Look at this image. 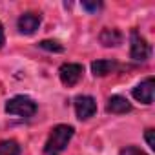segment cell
<instances>
[{"instance_id":"1","label":"cell","mask_w":155,"mask_h":155,"mask_svg":"<svg viewBox=\"0 0 155 155\" xmlns=\"http://www.w3.org/2000/svg\"><path fill=\"white\" fill-rule=\"evenodd\" d=\"M73 137V128L68 124H58L51 130L48 142L44 146L46 155H58L60 151H64V148L68 146L69 139Z\"/></svg>"},{"instance_id":"2","label":"cell","mask_w":155,"mask_h":155,"mask_svg":"<svg viewBox=\"0 0 155 155\" xmlns=\"http://www.w3.org/2000/svg\"><path fill=\"white\" fill-rule=\"evenodd\" d=\"M6 113L22 117V119H29L37 113V104L33 99H29L26 95H17L6 102Z\"/></svg>"},{"instance_id":"3","label":"cell","mask_w":155,"mask_h":155,"mask_svg":"<svg viewBox=\"0 0 155 155\" xmlns=\"http://www.w3.org/2000/svg\"><path fill=\"white\" fill-rule=\"evenodd\" d=\"M150 53H151V49H150V44L146 42V38L140 37L139 31L133 29L131 31V51H130L131 58L139 60V62H144V60H148Z\"/></svg>"},{"instance_id":"4","label":"cell","mask_w":155,"mask_h":155,"mask_svg":"<svg viewBox=\"0 0 155 155\" xmlns=\"http://www.w3.org/2000/svg\"><path fill=\"white\" fill-rule=\"evenodd\" d=\"M75 111H77V117L81 120H86V119L93 117L95 111H97L95 99L90 97V95H79L75 99Z\"/></svg>"},{"instance_id":"5","label":"cell","mask_w":155,"mask_h":155,"mask_svg":"<svg viewBox=\"0 0 155 155\" xmlns=\"http://www.w3.org/2000/svg\"><path fill=\"white\" fill-rule=\"evenodd\" d=\"M82 73H84V68H82L81 64H73V62L64 64V66L60 68V71H58L60 81H62V84H66V86H75L77 82L82 79Z\"/></svg>"},{"instance_id":"6","label":"cell","mask_w":155,"mask_h":155,"mask_svg":"<svg viewBox=\"0 0 155 155\" xmlns=\"http://www.w3.org/2000/svg\"><path fill=\"white\" fill-rule=\"evenodd\" d=\"M133 97L140 101L142 104H151L153 102V77H148L146 81L137 84L133 88Z\"/></svg>"},{"instance_id":"7","label":"cell","mask_w":155,"mask_h":155,"mask_svg":"<svg viewBox=\"0 0 155 155\" xmlns=\"http://www.w3.org/2000/svg\"><path fill=\"white\" fill-rule=\"evenodd\" d=\"M40 26V15L37 13H24L18 18V29L24 35H33Z\"/></svg>"},{"instance_id":"8","label":"cell","mask_w":155,"mask_h":155,"mask_svg":"<svg viewBox=\"0 0 155 155\" xmlns=\"http://www.w3.org/2000/svg\"><path fill=\"white\" fill-rule=\"evenodd\" d=\"M106 110L110 113H128L131 111V104L126 97H120V95H113L108 99V104H106Z\"/></svg>"},{"instance_id":"9","label":"cell","mask_w":155,"mask_h":155,"mask_svg":"<svg viewBox=\"0 0 155 155\" xmlns=\"http://www.w3.org/2000/svg\"><path fill=\"white\" fill-rule=\"evenodd\" d=\"M101 44L106 46V48H111V46H120L122 44V33L119 29H111V28H106L102 29L101 33Z\"/></svg>"},{"instance_id":"10","label":"cell","mask_w":155,"mask_h":155,"mask_svg":"<svg viewBox=\"0 0 155 155\" xmlns=\"http://www.w3.org/2000/svg\"><path fill=\"white\" fill-rule=\"evenodd\" d=\"M117 68V62L115 60H95L91 64V71L95 77H106L110 73H113Z\"/></svg>"},{"instance_id":"11","label":"cell","mask_w":155,"mask_h":155,"mask_svg":"<svg viewBox=\"0 0 155 155\" xmlns=\"http://www.w3.org/2000/svg\"><path fill=\"white\" fill-rule=\"evenodd\" d=\"M0 155H20V146L17 140H2L0 142Z\"/></svg>"},{"instance_id":"12","label":"cell","mask_w":155,"mask_h":155,"mask_svg":"<svg viewBox=\"0 0 155 155\" xmlns=\"http://www.w3.org/2000/svg\"><path fill=\"white\" fill-rule=\"evenodd\" d=\"M42 49H49V51H57V53H60L64 48L58 44V42H55V40H42L40 44H38Z\"/></svg>"},{"instance_id":"13","label":"cell","mask_w":155,"mask_h":155,"mask_svg":"<svg viewBox=\"0 0 155 155\" xmlns=\"http://www.w3.org/2000/svg\"><path fill=\"white\" fill-rule=\"evenodd\" d=\"M101 8H102V2H88V0H84V2H82V9H86L90 13H95Z\"/></svg>"},{"instance_id":"14","label":"cell","mask_w":155,"mask_h":155,"mask_svg":"<svg viewBox=\"0 0 155 155\" xmlns=\"http://www.w3.org/2000/svg\"><path fill=\"white\" fill-rule=\"evenodd\" d=\"M120 155H146L142 150H139V148H135V146H126L122 151H120Z\"/></svg>"},{"instance_id":"15","label":"cell","mask_w":155,"mask_h":155,"mask_svg":"<svg viewBox=\"0 0 155 155\" xmlns=\"http://www.w3.org/2000/svg\"><path fill=\"white\" fill-rule=\"evenodd\" d=\"M153 130H146V142H148V146L151 148V150H155V139H153Z\"/></svg>"},{"instance_id":"16","label":"cell","mask_w":155,"mask_h":155,"mask_svg":"<svg viewBox=\"0 0 155 155\" xmlns=\"http://www.w3.org/2000/svg\"><path fill=\"white\" fill-rule=\"evenodd\" d=\"M4 42H6V37H4V28H2V24H0V48L4 46Z\"/></svg>"}]
</instances>
